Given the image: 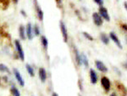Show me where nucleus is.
Returning <instances> with one entry per match:
<instances>
[{
  "label": "nucleus",
  "instance_id": "f3484780",
  "mask_svg": "<svg viewBox=\"0 0 127 96\" xmlns=\"http://www.w3.org/2000/svg\"><path fill=\"white\" fill-rule=\"evenodd\" d=\"M100 38H101V41L104 44H108V43H109V38H108L107 34H105L104 32L101 33V35H100Z\"/></svg>",
  "mask_w": 127,
  "mask_h": 96
},
{
  "label": "nucleus",
  "instance_id": "0eeeda50",
  "mask_svg": "<svg viewBox=\"0 0 127 96\" xmlns=\"http://www.w3.org/2000/svg\"><path fill=\"white\" fill-rule=\"evenodd\" d=\"M101 83H102V86L103 87V89H105L106 92L109 91V89H110V81H109V79H108V77H102Z\"/></svg>",
  "mask_w": 127,
  "mask_h": 96
},
{
  "label": "nucleus",
  "instance_id": "f03ea898",
  "mask_svg": "<svg viewBox=\"0 0 127 96\" xmlns=\"http://www.w3.org/2000/svg\"><path fill=\"white\" fill-rule=\"evenodd\" d=\"M59 26H60V31L61 33H62L64 41L66 43L68 41V31H67L66 26H65V24L63 21H60L59 22Z\"/></svg>",
  "mask_w": 127,
  "mask_h": 96
},
{
  "label": "nucleus",
  "instance_id": "c85d7f7f",
  "mask_svg": "<svg viewBox=\"0 0 127 96\" xmlns=\"http://www.w3.org/2000/svg\"><path fill=\"white\" fill-rule=\"evenodd\" d=\"M124 5H125V8H126V9L127 10V3H126V2L124 3Z\"/></svg>",
  "mask_w": 127,
  "mask_h": 96
},
{
  "label": "nucleus",
  "instance_id": "5701e85b",
  "mask_svg": "<svg viewBox=\"0 0 127 96\" xmlns=\"http://www.w3.org/2000/svg\"><path fill=\"white\" fill-rule=\"evenodd\" d=\"M83 35H84V37H85L86 38H87L88 40H90V41H93V37H92L91 35H90L89 33H87V32H83Z\"/></svg>",
  "mask_w": 127,
  "mask_h": 96
},
{
  "label": "nucleus",
  "instance_id": "72a5a7b5",
  "mask_svg": "<svg viewBox=\"0 0 127 96\" xmlns=\"http://www.w3.org/2000/svg\"><path fill=\"white\" fill-rule=\"evenodd\" d=\"M79 96H81V95H79Z\"/></svg>",
  "mask_w": 127,
  "mask_h": 96
},
{
  "label": "nucleus",
  "instance_id": "c756f323",
  "mask_svg": "<svg viewBox=\"0 0 127 96\" xmlns=\"http://www.w3.org/2000/svg\"><path fill=\"white\" fill-rule=\"evenodd\" d=\"M124 67H125V68H126V69H127V62H126V63L124 64Z\"/></svg>",
  "mask_w": 127,
  "mask_h": 96
},
{
  "label": "nucleus",
  "instance_id": "f8f14e48",
  "mask_svg": "<svg viewBox=\"0 0 127 96\" xmlns=\"http://www.w3.org/2000/svg\"><path fill=\"white\" fill-rule=\"evenodd\" d=\"M19 36L20 39L25 40L26 38V28L23 25H20L19 27Z\"/></svg>",
  "mask_w": 127,
  "mask_h": 96
},
{
  "label": "nucleus",
  "instance_id": "20e7f679",
  "mask_svg": "<svg viewBox=\"0 0 127 96\" xmlns=\"http://www.w3.org/2000/svg\"><path fill=\"white\" fill-rule=\"evenodd\" d=\"M26 38L29 40H32L33 38V27H32V25L31 23H28L26 26Z\"/></svg>",
  "mask_w": 127,
  "mask_h": 96
},
{
  "label": "nucleus",
  "instance_id": "bb28decb",
  "mask_svg": "<svg viewBox=\"0 0 127 96\" xmlns=\"http://www.w3.org/2000/svg\"><path fill=\"white\" fill-rule=\"evenodd\" d=\"M1 3H8V0H0Z\"/></svg>",
  "mask_w": 127,
  "mask_h": 96
},
{
  "label": "nucleus",
  "instance_id": "412c9836",
  "mask_svg": "<svg viewBox=\"0 0 127 96\" xmlns=\"http://www.w3.org/2000/svg\"><path fill=\"white\" fill-rule=\"evenodd\" d=\"M0 72H8L9 74L10 71L7 66H5L3 64H0Z\"/></svg>",
  "mask_w": 127,
  "mask_h": 96
},
{
  "label": "nucleus",
  "instance_id": "a878e982",
  "mask_svg": "<svg viewBox=\"0 0 127 96\" xmlns=\"http://www.w3.org/2000/svg\"><path fill=\"white\" fill-rule=\"evenodd\" d=\"M20 13H21V14H22V15L25 16V17L26 16V12H25L24 10H21V11H20Z\"/></svg>",
  "mask_w": 127,
  "mask_h": 96
},
{
  "label": "nucleus",
  "instance_id": "6e6552de",
  "mask_svg": "<svg viewBox=\"0 0 127 96\" xmlns=\"http://www.w3.org/2000/svg\"><path fill=\"white\" fill-rule=\"evenodd\" d=\"M38 75H39L40 80L42 81V83H44V82L47 80V71L43 68V67H41V68H39V71H38Z\"/></svg>",
  "mask_w": 127,
  "mask_h": 96
},
{
  "label": "nucleus",
  "instance_id": "f257e3e1",
  "mask_svg": "<svg viewBox=\"0 0 127 96\" xmlns=\"http://www.w3.org/2000/svg\"><path fill=\"white\" fill-rule=\"evenodd\" d=\"M15 45L16 50H17L19 58L20 59V60L24 61L25 60V53H24V50H23V48H22V46H21V44H20V43L18 40H15Z\"/></svg>",
  "mask_w": 127,
  "mask_h": 96
},
{
  "label": "nucleus",
  "instance_id": "6ab92c4d",
  "mask_svg": "<svg viewBox=\"0 0 127 96\" xmlns=\"http://www.w3.org/2000/svg\"><path fill=\"white\" fill-rule=\"evenodd\" d=\"M26 71L27 72L29 73V75L31 77H34L35 76V71H34V68L32 67L31 65H26Z\"/></svg>",
  "mask_w": 127,
  "mask_h": 96
},
{
  "label": "nucleus",
  "instance_id": "b1692460",
  "mask_svg": "<svg viewBox=\"0 0 127 96\" xmlns=\"http://www.w3.org/2000/svg\"><path fill=\"white\" fill-rule=\"evenodd\" d=\"M93 1L100 6H103V0H93Z\"/></svg>",
  "mask_w": 127,
  "mask_h": 96
},
{
  "label": "nucleus",
  "instance_id": "4be33fe9",
  "mask_svg": "<svg viewBox=\"0 0 127 96\" xmlns=\"http://www.w3.org/2000/svg\"><path fill=\"white\" fill-rule=\"evenodd\" d=\"M33 33L35 34L36 36H39L40 35V29H39V26L38 25H34V27H33Z\"/></svg>",
  "mask_w": 127,
  "mask_h": 96
},
{
  "label": "nucleus",
  "instance_id": "dca6fc26",
  "mask_svg": "<svg viewBox=\"0 0 127 96\" xmlns=\"http://www.w3.org/2000/svg\"><path fill=\"white\" fill-rule=\"evenodd\" d=\"M41 43H42V47H43L45 49H47V48H48V38H47L45 36H42V37H41Z\"/></svg>",
  "mask_w": 127,
  "mask_h": 96
},
{
  "label": "nucleus",
  "instance_id": "cd10ccee",
  "mask_svg": "<svg viewBox=\"0 0 127 96\" xmlns=\"http://www.w3.org/2000/svg\"><path fill=\"white\" fill-rule=\"evenodd\" d=\"M12 1L14 2V3H18V2H19V0H12Z\"/></svg>",
  "mask_w": 127,
  "mask_h": 96
},
{
  "label": "nucleus",
  "instance_id": "1a4fd4ad",
  "mask_svg": "<svg viewBox=\"0 0 127 96\" xmlns=\"http://www.w3.org/2000/svg\"><path fill=\"white\" fill-rule=\"evenodd\" d=\"M110 38H111V39L114 41V43H115V44L117 45L120 48H122V44L121 43H120V39H119V38L117 37V35H116L114 32H110Z\"/></svg>",
  "mask_w": 127,
  "mask_h": 96
},
{
  "label": "nucleus",
  "instance_id": "4468645a",
  "mask_svg": "<svg viewBox=\"0 0 127 96\" xmlns=\"http://www.w3.org/2000/svg\"><path fill=\"white\" fill-rule=\"evenodd\" d=\"M36 4V13H37V16H38V19H39L41 21H42V20H43V11H42V9H41V8L38 6L37 3H35Z\"/></svg>",
  "mask_w": 127,
  "mask_h": 96
},
{
  "label": "nucleus",
  "instance_id": "7ed1b4c3",
  "mask_svg": "<svg viewBox=\"0 0 127 96\" xmlns=\"http://www.w3.org/2000/svg\"><path fill=\"white\" fill-rule=\"evenodd\" d=\"M13 72H14V75H15L16 80H17V82L19 83V84L20 85L21 87H24L25 86V81L23 79V77H22V76L20 75V71L17 70V69H14L13 70Z\"/></svg>",
  "mask_w": 127,
  "mask_h": 96
},
{
  "label": "nucleus",
  "instance_id": "aec40b11",
  "mask_svg": "<svg viewBox=\"0 0 127 96\" xmlns=\"http://www.w3.org/2000/svg\"><path fill=\"white\" fill-rule=\"evenodd\" d=\"M10 92H11L12 95L13 96H20V91L18 90V89L15 86L11 87V89H10Z\"/></svg>",
  "mask_w": 127,
  "mask_h": 96
},
{
  "label": "nucleus",
  "instance_id": "a211bd4d",
  "mask_svg": "<svg viewBox=\"0 0 127 96\" xmlns=\"http://www.w3.org/2000/svg\"><path fill=\"white\" fill-rule=\"evenodd\" d=\"M81 64H83L86 67H88V66H89L88 59H87V57L86 56V54H81Z\"/></svg>",
  "mask_w": 127,
  "mask_h": 96
},
{
  "label": "nucleus",
  "instance_id": "2eb2a0df",
  "mask_svg": "<svg viewBox=\"0 0 127 96\" xmlns=\"http://www.w3.org/2000/svg\"><path fill=\"white\" fill-rule=\"evenodd\" d=\"M74 52H75V60L78 66L81 65V54L79 53V51L77 50V48H74Z\"/></svg>",
  "mask_w": 127,
  "mask_h": 96
},
{
  "label": "nucleus",
  "instance_id": "9d476101",
  "mask_svg": "<svg viewBox=\"0 0 127 96\" xmlns=\"http://www.w3.org/2000/svg\"><path fill=\"white\" fill-rule=\"evenodd\" d=\"M96 66H97V68L100 71H102V72H107L108 71V68L106 67V66L100 60L96 61Z\"/></svg>",
  "mask_w": 127,
  "mask_h": 96
},
{
  "label": "nucleus",
  "instance_id": "7c9ffc66",
  "mask_svg": "<svg viewBox=\"0 0 127 96\" xmlns=\"http://www.w3.org/2000/svg\"><path fill=\"white\" fill-rule=\"evenodd\" d=\"M53 96H59V95H58V94H57V93H54V94H53Z\"/></svg>",
  "mask_w": 127,
  "mask_h": 96
},
{
  "label": "nucleus",
  "instance_id": "ddd939ff",
  "mask_svg": "<svg viewBox=\"0 0 127 96\" xmlns=\"http://www.w3.org/2000/svg\"><path fill=\"white\" fill-rule=\"evenodd\" d=\"M117 88H118L119 91L120 92V94L122 95V96H126L127 95V89H126V87H125L122 83H117Z\"/></svg>",
  "mask_w": 127,
  "mask_h": 96
},
{
  "label": "nucleus",
  "instance_id": "393cba45",
  "mask_svg": "<svg viewBox=\"0 0 127 96\" xmlns=\"http://www.w3.org/2000/svg\"><path fill=\"white\" fill-rule=\"evenodd\" d=\"M122 28H123V29H125L127 32V25H126V24H123V25H122Z\"/></svg>",
  "mask_w": 127,
  "mask_h": 96
},
{
  "label": "nucleus",
  "instance_id": "2f4dec72",
  "mask_svg": "<svg viewBox=\"0 0 127 96\" xmlns=\"http://www.w3.org/2000/svg\"><path fill=\"white\" fill-rule=\"evenodd\" d=\"M110 96H117V95H116V94H115V93H113V94H112V95H110Z\"/></svg>",
  "mask_w": 127,
  "mask_h": 96
},
{
  "label": "nucleus",
  "instance_id": "473e14b6",
  "mask_svg": "<svg viewBox=\"0 0 127 96\" xmlns=\"http://www.w3.org/2000/svg\"><path fill=\"white\" fill-rule=\"evenodd\" d=\"M55 1H56L58 3H60V2H61V0H55Z\"/></svg>",
  "mask_w": 127,
  "mask_h": 96
},
{
  "label": "nucleus",
  "instance_id": "39448f33",
  "mask_svg": "<svg viewBox=\"0 0 127 96\" xmlns=\"http://www.w3.org/2000/svg\"><path fill=\"white\" fill-rule=\"evenodd\" d=\"M99 15H101L104 20H107V21H109L110 20V17H109V15H108V9H106V8L103 7V6H101V7L99 8Z\"/></svg>",
  "mask_w": 127,
  "mask_h": 96
},
{
  "label": "nucleus",
  "instance_id": "423d86ee",
  "mask_svg": "<svg viewBox=\"0 0 127 96\" xmlns=\"http://www.w3.org/2000/svg\"><path fill=\"white\" fill-rule=\"evenodd\" d=\"M93 19L94 24H95L96 26H100L103 25V19H102V16L98 13H93Z\"/></svg>",
  "mask_w": 127,
  "mask_h": 96
},
{
  "label": "nucleus",
  "instance_id": "9b49d317",
  "mask_svg": "<svg viewBox=\"0 0 127 96\" xmlns=\"http://www.w3.org/2000/svg\"><path fill=\"white\" fill-rule=\"evenodd\" d=\"M90 79H91V83L93 84H95L97 82V74L95 71L91 69L90 70Z\"/></svg>",
  "mask_w": 127,
  "mask_h": 96
}]
</instances>
